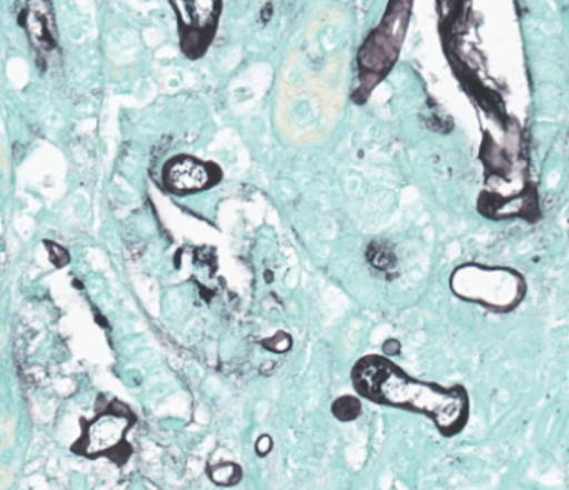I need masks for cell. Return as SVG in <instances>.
Masks as SVG:
<instances>
[{"instance_id":"obj_1","label":"cell","mask_w":569,"mask_h":490,"mask_svg":"<svg viewBox=\"0 0 569 490\" xmlns=\"http://www.w3.org/2000/svg\"><path fill=\"white\" fill-rule=\"evenodd\" d=\"M351 383L368 402L425 417L442 439L461 436L471 420V396L462 383L418 379L382 353L361 357L352 366Z\"/></svg>"},{"instance_id":"obj_2","label":"cell","mask_w":569,"mask_h":490,"mask_svg":"<svg viewBox=\"0 0 569 490\" xmlns=\"http://www.w3.org/2000/svg\"><path fill=\"white\" fill-rule=\"evenodd\" d=\"M138 413L129 403L99 393L94 416L79 419L81 436L69 450L82 459H108L112 466L122 469L134 456V446L129 442L128 433L138 426Z\"/></svg>"},{"instance_id":"obj_3","label":"cell","mask_w":569,"mask_h":490,"mask_svg":"<svg viewBox=\"0 0 569 490\" xmlns=\"http://www.w3.org/2000/svg\"><path fill=\"white\" fill-rule=\"evenodd\" d=\"M449 287L458 299L496 313H509L518 309L528 292V283L518 270L482 263L456 267Z\"/></svg>"},{"instance_id":"obj_4","label":"cell","mask_w":569,"mask_h":490,"mask_svg":"<svg viewBox=\"0 0 569 490\" xmlns=\"http://www.w3.org/2000/svg\"><path fill=\"white\" fill-rule=\"evenodd\" d=\"M411 7V2L389 3L388 13L381 26L369 36L359 50V70L366 92L369 93V90L381 82L395 67L408 30Z\"/></svg>"},{"instance_id":"obj_5","label":"cell","mask_w":569,"mask_h":490,"mask_svg":"<svg viewBox=\"0 0 569 490\" xmlns=\"http://www.w3.org/2000/svg\"><path fill=\"white\" fill-rule=\"evenodd\" d=\"M186 10H179V23H181V43L186 56H202L208 49L212 36L216 32L219 12V2H181Z\"/></svg>"},{"instance_id":"obj_6","label":"cell","mask_w":569,"mask_h":490,"mask_svg":"<svg viewBox=\"0 0 569 490\" xmlns=\"http://www.w3.org/2000/svg\"><path fill=\"white\" fill-rule=\"evenodd\" d=\"M164 183L176 193H191L211 183V172L206 163L194 157H176L164 167Z\"/></svg>"},{"instance_id":"obj_7","label":"cell","mask_w":569,"mask_h":490,"mask_svg":"<svg viewBox=\"0 0 569 490\" xmlns=\"http://www.w3.org/2000/svg\"><path fill=\"white\" fill-rule=\"evenodd\" d=\"M206 476L214 486L231 489L242 482L244 472L238 462H218L206 467Z\"/></svg>"},{"instance_id":"obj_8","label":"cell","mask_w":569,"mask_h":490,"mask_svg":"<svg viewBox=\"0 0 569 490\" xmlns=\"http://www.w3.org/2000/svg\"><path fill=\"white\" fill-rule=\"evenodd\" d=\"M331 413L336 420L342 423L356 422L359 417L362 416V399L359 396H346L338 397L335 402L331 403Z\"/></svg>"},{"instance_id":"obj_9","label":"cell","mask_w":569,"mask_h":490,"mask_svg":"<svg viewBox=\"0 0 569 490\" xmlns=\"http://www.w3.org/2000/svg\"><path fill=\"white\" fill-rule=\"evenodd\" d=\"M368 256L372 266L378 267V269L386 270L396 263V259L395 256H392L391 250H386L385 246H381V243H372Z\"/></svg>"},{"instance_id":"obj_10","label":"cell","mask_w":569,"mask_h":490,"mask_svg":"<svg viewBox=\"0 0 569 490\" xmlns=\"http://www.w3.org/2000/svg\"><path fill=\"white\" fill-rule=\"evenodd\" d=\"M261 343L264 349L271 350V352H288L292 346V337L289 336L288 332H282V330H279V332H276L274 336L262 340Z\"/></svg>"},{"instance_id":"obj_11","label":"cell","mask_w":569,"mask_h":490,"mask_svg":"<svg viewBox=\"0 0 569 490\" xmlns=\"http://www.w3.org/2000/svg\"><path fill=\"white\" fill-rule=\"evenodd\" d=\"M272 449H274V439H272V437L269 436V433H262V436H259L258 439H256V456L261 457V459H264V457H268L269 453L272 452Z\"/></svg>"},{"instance_id":"obj_12","label":"cell","mask_w":569,"mask_h":490,"mask_svg":"<svg viewBox=\"0 0 569 490\" xmlns=\"http://www.w3.org/2000/svg\"><path fill=\"white\" fill-rule=\"evenodd\" d=\"M402 346L398 339H386L385 343H382V356L389 357V359H395V357L401 356Z\"/></svg>"},{"instance_id":"obj_13","label":"cell","mask_w":569,"mask_h":490,"mask_svg":"<svg viewBox=\"0 0 569 490\" xmlns=\"http://www.w3.org/2000/svg\"><path fill=\"white\" fill-rule=\"evenodd\" d=\"M46 246L52 247L56 250V253L51 252V260L56 266L64 267L69 262V253L62 247H59L58 243L46 242Z\"/></svg>"}]
</instances>
